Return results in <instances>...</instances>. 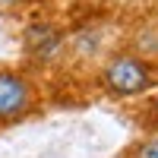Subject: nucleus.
I'll list each match as a JSON object with an SVG mask.
<instances>
[{"label": "nucleus", "mask_w": 158, "mask_h": 158, "mask_svg": "<svg viewBox=\"0 0 158 158\" xmlns=\"http://www.w3.org/2000/svg\"><path fill=\"white\" fill-rule=\"evenodd\" d=\"M117 158H158V130H149V133L136 136Z\"/></svg>", "instance_id": "nucleus-5"}, {"label": "nucleus", "mask_w": 158, "mask_h": 158, "mask_svg": "<svg viewBox=\"0 0 158 158\" xmlns=\"http://www.w3.org/2000/svg\"><path fill=\"white\" fill-rule=\"evenodd\" d=\"M89 79H92V89L101 98L136 101V98H146L158 89V60L136 54V51L120 44L114 54H108L89 73Z\"/></svg>", "instance_id": "nucleus-1"}, {"label": "nucleus", "mask_w": 158, "mask_h": 158, "mask_svg": "<svg viewBox=\"0 0 158 158\" xmlns=\"http://www.w3.org/2000/svg\"><path fill=\"white\" fill-rule=\"evenodd\" d=\"M22 67L44 79V73L67 67V25L54 16H32L19 32Z\"/></svg>", "instance_id": "nucleus-4"}, {"label": "nucleus", "mask_w": 158, "mask_h": 158, "mask_svg": "<svg viewBox=\"0 0 158 158\" xmlns=\"http://www.w3.org/2000/svg\"><path fill=\"white\" fill-rule=\"evenodd\" d=\"M123 44V22L114 13L89 10L67 25V67L92 73Z\"/></svg>", "instance_id": "nucleus-2"}, {"label": "nucleus", "mask_w": 158, "mask_h": 158, "mask_svg": "<svg viewBox=\"0 0 158 158\" xmlns=\"http://www.w3.org/2000/svg\"><path fill=\"white\" fill-rule=\"evenodd\" d=\"M136 123L142 133H149V130H158V89L152 92V95H146L139 101L136 108Z\"/></svg>", "instance_id": "nucleus-6"}, {"label": "nucleus", "mask_w": 158, "mask_h": 158, "mask_svg": "<svg viewBox=\"0 0 158 158\" xmlns=\"http://www.w3.org/2000/svg\"><path fill=\"white\" fill-rule=\"evenodd\" d=\"M48 108L44 79L22 63H0V130L41 117Z\"/></svg>", "instance_id": "nucleus-3"}]
</instances>
